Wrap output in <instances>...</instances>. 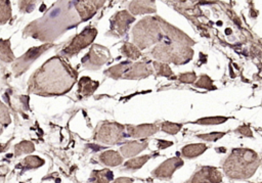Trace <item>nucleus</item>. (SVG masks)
Instances as JSON below:
<instances>
[{
	"label": "nucleus",
	"instance_id": "f257e3e1",
	"mask_svg": "<svg viewBox=\"0 0 262 183\" xmlns=\"http://www.w3.org/2000/svg\"><path fill=\"white\" fill-rule=\"evenodd\" d=\"M259 165L258 155L251 149H234L224 163V171L231 178H248Z\"/></svg>",
	"mask_w": 262,
	"mask_h": 183
},
{
	"label": "nucleus",
	"instance_id": "0eeeda50",
	"mask_svg": "<svg viewBox=\"0 0 262 183\" xmlns=\"http://www.w3.org/2000/svg\"><path fill=\"white\" fill-rule=\"evenodd\" d=\"M95 34H96V31L94 29H92L90 31H85L83 34H81L79 37H77L75 42H73V44L71 45V49L77 51V50L85 47L87 44H89L93 40Z\"/></svg>",
	"mask_w": 262,
	"mask_h": 183
},
{
	"label": "nucleus",
	"instance_id": "4468645a",
	"mask_svg": "<svg viewBox=\"0 0 262 183\" xmlns=\"http://www.w3.org/2000/svg\"><path fill=\"white\" fill-rule=\"evenodd\" d=\"M122 50L125 53V55L130 58L135 59L140 56V52L138 51V49L134 45H131V44H125Z\"/></svg>",
	"mask_w": 262,
	"mask_h": 183
},
{
	"label": "nucleus",
	"instance_id": "6e6552de",
	"mask_svg": "<svg viewBox=\"0 0 262 183\" xmlns=\"http://www.w3.org/2000/svg\"><path fill=\"white\" fill-rule=\"evenodd\" d=\"M146 147V142H130L122 146L121 151L125 156H132L139 153Z\"/></svg>",
	"mask_w": 262,
	"mask_h": 183
},
{
	"label": "nucleus",
	"instance_id": "7ed1b4c3",
	"mask_svg": "<svg viewBox=\"0 0 262 183\" xmlns=\"http://www.w3.org/2000/svg\"><path fill=\"white\" fill-rule=\"evenodd\" d=\"M183 162L178 157H173L165 163H163L161 166L158 167V169L154 172V175L157 178H170L173 172L180 166H182Z\"/></svg>",
	"mask_w": 262,
	"mask_h": 183
},
{
	"label": "nucleus",
	"instance_id": "9d476101",
	"mask_svg": "<svg viewBox=\"0 0 262 183\" xmlns=\"http://www.w3.org/2000/svg\"><path fill=\"white\" fill-rule=\"evenodd\" d=\"M207 149V146L205 144H189L182 148V154L185 157H194L200 154H202Z\"/></svg>",
	"mask_w": 262,
	"mask_h": 183
},
{
	"label": "nucleus",
	"instance_id": "6ab92c4d",
	"mask_svg": "<svg viewBox=\"0 0 262 183\" xmlns=\"http://www.w3.org/2000/svg\"><path fill=\"white\" fill-rule=\"evenodd\" d=\"M196 86H198V87L207 88V89L213 87V86H212V81H211V79H210L209 77H207V76H203L202 78H200L199 82L196 83Z\"/></svg>",
	"mask_w": 262,
	"mask_h": 183
},
{
	"label": "nucleus",
	"instance_id": "f3484780",
	"mask_svg": "<svg viewBox=\"0 0 262 183\" xmlns=\"http://www.w3.org/2000/svg\"><path fill=\"white\" fill-rule=\"evenodd\" d=\"M181 128V125L178 124H173V123H169V122H165L162 125V130L169 133V134H176Z\"/></svg>",
	"mask_w": 262,
	"mask_h": 183
},
{
	"label": "nucleus",
	"instance_id": "1a4fd4ad",
	"mask_svg": "<svg viewBox=\"0 0 262 183\" xmlns=\"http://www.w3.org/2000/svg\"><path fill=\"white\" fill-rule=\"evenodd\" d=\"M149 1H137V2H132L130 5V10L134 13V14H140V13H148L151 11H155V5L154 2H151L149 5L148 4Z\"/></svg>",
	"mask_w": 262,
	"mask_h": 183
},
{
	"label": "nucleus",
	"instance_id": "9b49d317",
	"mask_svg": "<svg viewBox=\"0 0 262 183\" xmlns=\"http://www.w3.org/2000/svg\"><path fill=\"white\" fill-rule=\"evenodd\" d=\"M100 158L107 166H117L122 163V157L116 151H106L100 155Z\"/></svg>",
	"mask_w": 262,
	"mask_h": 183
},
{
	"label": "nucleus",
	"instance_id": "f03ea898",
	"mask_svg": "<svg viewBox=\"0 0 262 183\" xmlns=\"http://www.w3.org/2000/svg\"><path fill=\"white\" fill-rule=\"evenodd\" d=\"M191 183H219L221 174L212 167H205L198 171L191 178Z\"/></svg>",
	"mask_w": 262,
	"mask_h": 183
},
{
	"label": "nucleus",
	"instance_id": "aec40b11",
	"mask_svg": "<svg viewBox=\"0 0 262 183\" xmlns=\"http://www.w3.org/2000/svg\"><path fill=\"white\" fill-rule=\"evenodd\" d=\"M179 80L181 82H185V83H192L195 80V75L193 73L182 74L179 76Z\"/></svg>",
	"mask_w": 262,
	"mask_h": 183
},
{
	"label": "nucleus",
	"instance_id": "20e7f679",
	"mask_svg": "<svg viewBox=\"0 0 262 183\" xmlns=\"http://www.w3.org/2000/svg\"><path fill=\"white\" fill-rule=\"evenodd\" d=\"M123 127L120 125H108L107 127H104L101 132H100V136H101V140L104 142H116L118 140H120L121 137L123 136Z\"/></svg>",
	"mask_w": 262,
	"mask_h": 183
},
{
	"label": "nucleus",
	"instance_id": "4be33fe9",
	"mask_svg": "<svg viewBox=\"0 0 262 183\" xmlns=\"http://www.w3.org/2000/svg\"><path fill=\"white\" fill-rule=\"evenodd\" d=\"M115 183H132V180L128 178H119L115 181Z\"/></svg>",
	"mask_w": 262,
	"mask_h": 183
},
{
	"label": "nucleus",
	"instance_id": "412c9836",
	"mask_svg": "<svg viewBox=\"0 0 262 183\" xmlns=\"http://www.w3.org/2000/svg\"><path fill=\"white\" fill-rule=\"evenodd\" d=\"M237 131H238L241 134L245 135V136H250V137L252 136V132H251L250 128H248V127H245V126H243V127H239Z\"/></svg>",
	"mask_w": 262,
	"mask_h": 183
},
{
	"label": "nucleus",
	"instance_id": "a211bd4d",
	"mask_svg": "<svg viewBox=\"0 0 262 183\" xmlns=\"http://www.w3.org/2000/svg\"><path fill=\"white\" fill-rule=\"evenodd\" d=\"M223 135H225L224 132H221V133H210V134H202V135H199L198 137L199 138H202L204 140H207V141H216L217 139L221 138Z\"/></svg>",
	"mask_w": 262,
	"mask_h": 183
},
{
	"label": "nucleus",
	"instance_id": "ddd939ff",
	"mask_svg": "<svg viewBox=\"0 0 262 183\" xmlns=\"http://www.w3.org/2000/svg\"><path fill=\"white\" fill-rule=\"evenodd\" d=\"M149 158V155H144V156H140V157H136L133 159H130L129 162H127L125 164V167L128 169H133V170H137L139 169L143 164H145V162Z\"/></svg>",
	"mask_w": 262,
	"mask_h": 183
},
{
	"label": "nucleus",
	"instance_id": "423d86ee",
	"mask_svg": "<svg viewBox=\"0 0 262 183\" xmlns=\"http://www.w3.org/2000/svg\"><path fill=\"white\" fill-rule=\"evenodd\" d=\"M128 134L132 137H147L158 131V128L155 125H140L132 128H128Z\"/></svg>",
	"mask_w": 262,
	"mask_h": 183
},
{
	"label": "nucleus",
	"instance_id": "39448f33",
	"mask_svg": "<svg viewBox=\"0 0 262 183\" xmlns=\"http://www.w3.org/2000/svg\"><path fill=\"white\" fill-rule=\"evenodd\" d=\"M134 20V17L130 15L127 11L118 12V14L115 17L114 25L116 27V31L119 33V35H122L126 32L128 29V26Z\"/></svg>",
	"mask_w": 262,
	"mask_h": 183
},
{
	"label": "nucleus",
	"instance_id": "2eb2a0df",
	"mask_svg": "<svg viewBox=\"0 0 262 183\" xmlns=\"http://www.w3.org/2000/svg\"><path fill=\"white\" fill-rule=\"evenodd\" d=\"M227 120V118L224 117H211V118H204L200 119L196 121L198 124H203V125H215V124H220L223 123Z\"/></svg>",
	"mask_w": 262,
	"mask_h": 183
},
{
	"label": "nucleus",
	"instance_id": "dca6fc26",
	"mask_svg": "<svg viewBox=\"0 0 262 183\" xmlns=\"http://www.w3.org/2000/svg\"><path fill=\"white\" fill-rule=\"evenodd\" d=\"M154 66L156 68V71L158 72L159 75L161 76H166V77H170L172 75V72L170 70V67L166 64V63H163V62H157L155 61L154 62Z\"/></svg>",
	"mask_w": 262,
	"mask_h": 183
},
{
	"label": "nucleus",
	"instance_id": "f8f14e48",
	"mask_svg": "<svg viewBox=\"0 0 262 183\" xmlns=\"http://www.w3.org/2000/svg\"><path fill=\"white\" fill-rule=\"evenodd\" d=\"M95 183H108L113 179V173L110 170L94 172Z\"/></svg>",
	"mask_w": 262,
	"mask_h": 183
}]
</instances>
